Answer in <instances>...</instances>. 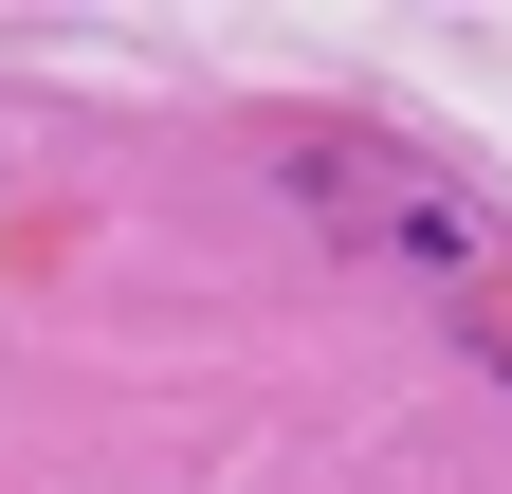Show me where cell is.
Listing matches in <instances>:
<instances>
[{"label":"cell","instance_id":"1","mask_svg":"<svg viewBox=\"0 0 512 494\" xmlns=\"http://www.w3.org/2000/svg\"><path fill=\"white\" fill-rule=\"evenodd\" d=\"M293 202L348 238V257H403V275H439V293H494V202H458L421 147H366V129H311L293 147Z\"/></svg>","mask_w":512,"mask_h":494}]
</instances>
